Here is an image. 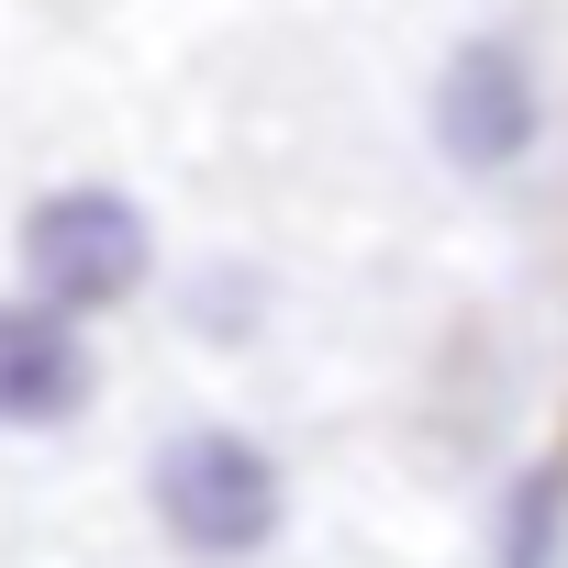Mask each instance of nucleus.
<instances>
[{
	"label": "nucleus",
	"mask_w": 568,
	"mask_h": 568,
	"mask_svg": "<svg viewBox=\"0 0 568 568\" xmlns=\"http://www.w3.org/2000/svg\"><path fill=\"white\" fill-rule=\"evenodd\" d=\"M156 313H168V335L190 357H256L278 335V313H291V278H278L256 245H201V256L168 267Z\"/></svg>",
	"instance_id": "obj_5"
},
{
	"label": "nucleus",
	"mask_w": 568,
	"mask_h": 568,
	"mask_svg": "<svg viewBox=\"0 0 568 568\" xmlns=\"http://www.w3.org/2000/svg\"><path fill=\"white\" fill-rule=\"evenodd\" d=\"M0 267H12V291L79 313V324H134L156 313L168 291V223L134 179H101V168H68V179H34L12 201V223H0Z\"/></svg>",
	"instance_id": "obj_2"
},
{
	"label": "nucleus",
	"mask_w": 568,
	"mask_h": 568,
	"mask_svg": "<svg viewBox=\"0 0 568 568\" xmlns=\"http://www.w3.org/2000/svg\"><path fill=\"white\" fill-rule=\"evenodd\" d=\"M479 568H568V446H535V457L490 490Z\"/></svg>",
	"instance_id": "obj_6"
},
{
	"label": "nucleus",
	"mask_w": 568,
	"mask_h": 568,
	"mask_svg": "<svg viewBox=\"0 0 568 568\" xmlns=\"http://www.w3.org/2000/svg\"><path fill=\"white\" fill-rule=\"evenodd\" d=\"M557 145V79L524 23H457L424 68V156L457 190H524Z\"/></svg>",
	"instance_id": "obj_3"
},
{
	"label": "nucleus",
	"mask_w": 568,
	"mask_h": 568,
	"mask_svg": "<svg viewBox=\"0 0 568 568\" xmlns=\"http://www.w3.org/2000/svg\"><path fill=\"white\" fill-rule=\"evenodd\" d=\"M134 513L179 568H267L302 535V468L245 413H168L134 457Z\"/></svg>",
	"instance_id": "obj_1"
},
{
	"label": "nucleus",
	"mask_w": 568,
	"mask_h": 568,
	"mask_svg": "<svg viewBox=\"0 0 568 568\" xmlns=\"http://www.w3.org/2000/svg\"><path fill=\"white\" fill-rule=\"evenodd\" d=\"M101 402H112L101 324L0 278V446H68L101 424Z\"/></svg>",
	"instance_id": "obj_4"
}]
</instances>
